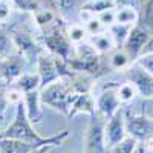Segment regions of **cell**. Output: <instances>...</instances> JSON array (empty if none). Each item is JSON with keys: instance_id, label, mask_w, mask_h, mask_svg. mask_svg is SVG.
Here are the masks:
<instances>
[{"instance_id": "cell-1", "label": "cell", "mask_w": 153, "mask_h": 153, "mask_svg": "<svg viewBox=\"0 0 153 153\" xmlns=\"http://www.w3.org/2000/svg\"><path fill=\"white\" fill-rule=\"evenodd\" d=\"M69 130L65 129L58 132L57 135L52 136H42L35 129L34 124L26 115V109H25L23 100L16 104V113L12 123L6 127V130L0 133V138H12V139H22V141H29L35 143L38 146H61L65 139H68Z\"/></svg>"}, {"instance_id": "cell-2", "label": "cell", "mask_w": 153, "mask_h": 153, "mask_svg": "<svg viewBox=\"0 0 153 153\" xmlns=\"http://www.w3.org/2000/svg\"><path fill=\"white\" fill-rule=\"evenodd\" d=\"M75 97H76V94L72 91L68 78H65V76H61L57 81L40 89L42 104L49 106V107L61 112L65 117H68L69 109L74 103Z\"/></svg>"}, {"instance_id": "cell-3", "label": "cell", "mask_w": 153, "mask_h": 153, "mask_svg": "<svg viewBox=\"0 0 153 153\" xmlns=\"http://www.w3.org/2000/svg\"><path fill=\"white\" fill-rule=\"evenodd\" d=\"M43 45L48 52L63 60H71L75 55V45L66 34V23L61 22L55 28L43 34Z\"/></svg>"}, {"instance_id": "cell-4", "label": "cell", "mask_w": 153, "mask_h": 153, "mask_svg": "<svg viewBox=\"0 0 153 153\" xmlns=\"http://www.w3.org/2000/svg\"><path fill=\"white\" fill-rule=\"evenodd\" d=\"M106 117L98 110L89 117V124L84 133V153H109L106 146Z\"/></svg>"}, {"instance_id": "cell-5", "label": "cell", "mask_w": 153, "mask_h": 153, "mask_svg": "<svg viewBox=\"0 0 153 153\" xmlns=\"http://www.w3.org/2000/svg\"><path fill=\"white\" fill-rule=\"evenodd\" d=\"M124 121L127 135L135 138L136 141H147L153 138V118H150L144 112L133 113L124 109Z\"/></svg>"}, {"instance_id": "cell-6", "label": "cell", "mask_w": 153, "mask_h": 153, "mask_svg": "<svg viewBox=\"0 0 153 153\" xmlns=\"http://www.w3.org/2000/svg\"><path fill=\"white\" fill-rule=\"evenodd\" d=\"M124 80L133 83L136 91L143 100H149L153 97V75L147 72L136 61H132L129 66L123 71Z\"/></svg>"}, {"instance_id": "cell-7", "label": "cell", "mask_w": 153, "mask_h": 153, "mask_svg": "<svg viewBox=\"0 0 153 153\" xmlns=\"http://www.w3.org/2000/svg\"><path fill=\"white\" fill-rule=\"evenodd\" d=\"M11 38H12V45H14V51L17 54H20L25 60H31L34 58L37 63V58L43 52V48L37 43L34 35L28 29H22L16 28L11 31Z\"/></svg>"}, {"instance_id": "cell-8", "label": "cell", "mask_w": 153, "mask_h": 153, "mask_svg": "<svg viewBox=\"0 0 153 153\" xmlns=\"http://www.w3.org/2000/svg\"><path fill=\"white\" fill-rule=\"evenodd\" d=\"M118 84L120 83L106 84L100 91V94L95 97L97 110L100 113H103L106 118L113 117V115L123 107V103H121V100L118 97Z\"/></svg>"}, {"instance_id": "cell-9", "label": "cell", "mask_w": 153, "mask_h": 153, "mask_svg": "<svg viewBox=\"0 0 153 153\" xmlns=\"http://www.w3.org/2000/svg\"><path fill=\"white\" fill-rule=\"evenodd\" d=\"M35 69H37L38 76H40V81H42L40 89H43L45 86L61 78V72L58 68V58L51 52H48L46 49L38 55L37 63H35Z\"/></svg>"}, {"instance_id": "cell-10", "label": "cell", "mask_w": 153, "mask_h": 153, "mask_svg": "<svg viewBox=\"0 0 153 153\" xmlns=\"http://www.w3.org/2000/svg\"><path fill=\"white\" fill-rule=\"evenodd\" d=\"M25 65L26 60L17 52L0 58V83L6 86L12 84L25 72Z\"/></svg>"}, {"instance_id": "cell-11", "label": "cell", "mask_w": 153, "mask_h": 153, "mask_svg": "<svg viewBox=\"0 0 153 153\" xmlns=\"http://www.w3.org/2000/svg\"><path fill=\"white\" fill-rule=\"evenodd\" d=\"M86 0H48L57 16L65 23H78Z\"/></svg>"}, {"instance_id": "cell-12", "label": "cell", "mask_w": 153, "mask_h": 153, "mask_svg": "<svg viewBox=\"0 0 153 153\" xmlns=\"http://www.w3.org/2000/svg\"><path fill=\"white\" fill-rule=\"evenodd\" d=\"M106 146L107 149H110L112 146H115L117 143H120L121 139H124L127 136V130H126V121H124V107H121L113 117L106 120Z\"/></svg>"}, {"instance_id": "cell-13", "label": "cell", "mask_w": 153, "mask_h": 153, "mask_svg": "<svg viewBox=\"0 0 153 153\" xmlns=\"http://www.w3.org/2000/svg\"><path fill=\"white\" fill-rule=\"evenodd\" d=\"M149 37H150V32L147 29H144L141 25L136 23L135 26L132 28L129 37H127V40H126V43L123 45V49L130 55V58L133 61L141 55L143 49H144V46H146V43L149 40Z\"/></svg>"}, {"instance_id": "cell-14", "label": "cell", "mask_w": 153, "mask_h": 153, "mask_svg": "<svg viewBox=\"0 0 153 153\" xmlns=\"http://www.w3.org/2000/svg\"><path fill=\"white\" fill-rule=\"evenodd\" d=\"M95 112H97V101H95V95H92V92L76 94L74 103L69 109L68 118H74L80 113H84L87 117H92Z\"/></svg>"}, {"instance_id": "cell-15", "label": "cell", "mask_w": 153, "mask_h": 153, "mask_svg": "<svg viewBox=\"0 0 153 153\" xmlns=\"http://www.w3.org/2000/svg\"><path fill=\"white\" fill-rule=\"evenodd\" d=\"M23 104L25 109H26V115L28 118L31 120V123L35 124H40L43 121V109L40 107L42 104V100H40V91H34L29 94H25L23 95Z\"/></svg>"}, {"instance_id": "cell-16", "label": "cell", "mask_w": 153, "mask_h": 153, "mask_svg": "<svg viewBox=\"0 0 153 153\" xmlns=\"http://www.w3.org/2000/svg\"><path fill=\"white\" fill-rule=\"evenodd\" d=\"M87 42L92 45V48L97 51L100 55H107V54L112 52L115 48H118L109 29L100 32V34H95V35H89Z\"/></svg>"}, {"instance_id": "cell-17", "label": "cell", "mask_w": 153, "mask_h": 153, "mask_svg": "<svg viewBox=\"0 0 153 153\" xmlns=\"http://www.w3.org/2000/svg\"><path fill=\"white\" fill-rule=\"evenodd\" d=\"M12 87L17 89L19 92L25 94H29L34 91H40L42 87V81H40V76H38L37 71L35 72H23L19 78L12 83Z\"/></svg>"}, {"instance_id": "cell-18", "label": "cell", "mask_w": 153, "mask_h": 153, "mask_svg": "<svg viewBox=\"0 0 153 153\" xmlns=\"http://www.w3.org/2000/svg\"><path fill=\"white\" fill-rule=\"evenodd\" d=\"M38 147H43V146H38L29 141H22V139L0 138V150H2V153H31Z\"/></svg>"}, {"instance_id": "cell-19", "label": "cell", "mask_w": 153, "mask_h": 153, "mask_svg": "<svg viewBox=\"0 0 153 153\" xmlns=\"http://www.w3.org/2000/svg\"><path fill=\"white\" fill-rule=\"evenodd\" d=\"M106 58H107V63H109V68L112 71H124L133 61L130 58V55L127 54L123 48H115L110 54L106 55Z\"/></svg>"}, {"instance_id": "cell-20", "label": "cell", "mask_w": 153, "mask_h": 153, "mask_svg": "<svg viewBox=\"0 0 153 153\" xmlns=\"http://www.w3.org/2000/svg\"><path fill=\"white\" fill-rule=\"evenodd\" d=\"M138 11H139L138 25H141L144 29L153 34V0H139Z\"/></svg>"}, {"instance_id": "cell-21", "label": "cell", "mask_w": 153, "mask_h": 153, "mask_svg": "<svg viewBox=\"0 0 153 153\" xmlns=\"http://www.w3.org/2000/svg\"><path fill=\"white\" fill-rule=\"evenodd\" d=\"M115 14H117V23H123V25H135L139 20V11L135 6H117L115 8Z\"/></svg>"}, {"instance_id": "cell-22", "label": "cell", "mask_w": 153, "mask_h": 153, "mask_svg": "<svg viewBox=\"0 0 153 153\" xmlns=\"http://www.w3.org/2000/svg\"><path fill=\"white\" fill-rule=\"evenodd\" d=\"M66 34L69 37V40L74 45H80L83 42H87L89 34L84 28L83 23H66Z\"/></svg>"}, {"instance_id": "cell-23", "label": "cell", "mask_w": 153, "mask_h": 153, "mask_svg": "<svg viewBox=\"0 0 153 153\" xmlns=\"http://www.w3.org/2000/svg\"><path fill=\"white\" fill-rule=\"evenodd\" d=\"M115 8H117V0H86L83 6V9L89 11L94 16L107 9H115Z\"/></svg>"}, {"instance_id": "cell-24", "label": "cell", "mask_w": 153, "mask_h": 153, "mask_svg": "<svg viewBox=\"0 0 153 153\" xmlns=\"http://www.w3.org/2000/svg\"><path fill=\"white\" fill-rule=\"evenodd\" d=\"M132 28H133L132 25H123V23H113L109 28V31H110V34H112L113 40H115V43H117L118 48H123V45L126 43Z\"/></svg>"}, {"instance_id": "cell-25", "label": "cell", "mask_w": 153, "mask_h": 153, "mask_svg": "<svg viewBox=\"0 0 153 153\" xmlns=\"http://www.w3.org/2000/svg\"><path fill=\"white\" fill-rule=\"evenodd\" d=\"M118 97H120L121 103H123V106H124V104L132 103L136 97H139V94H138V91H136V87L133 86V83H130V81L126 80L124 83H120V84H118Z\"/></svg>"}, {"instance_id": "cell-26", "label": "cell", "mask_w": 153, "mask_h": 153, "mask_svg": "<svg viewBox=\"0 0 153 153\" xmlns=\"http://www.w3.org/2000/svg\"><path fill=\"white\" fill-rule=\"evenodd\" d=\"M138 141L135 138H132L130 135H127L124 139H121L120 143H117L115 146H112L109 149V153H132L136 147Z\"/></svg>"}, {"instance_id": "cell-27", "label": "cell", "mask_w": 153, "mask_h": 153, "mask_svg": "<svg viewBox=\"0 0 153 153\" xmlns=\"http://www.w3.org/2000/svg\"><path fill=\"white\" fill-rule=\"evenodd\" d=\"M83 25H84V28H86V31H87L89 35H95V34H100V32H103V31L107 29L104 25L100 22V19H98L97 16H94V14L89 16V17L83 22Z\"/></svg>"}, {"instance_id": "cell-28", "label": "cell", "mask_w": 153, "mask_h": 153, "mask_svg": "<svg viewBox=\"0 0 153 153\" xmlns=\"http://www.w3.org/2000/svg\"><path fill=\"white\" fill-rule=\"evenodd\" d=\"M9 98H8V89H6V84H2L0 83V127H2V123L5 120V113H6V109L9 106Z\"/></svg>"}, {"instance_id": "cell-29", "label": "cell", "mask_w": 153, "mask_h": 153, "mask_svg": "<svg viewBox=\"0 0 153 153\" xmlns=\"http://www.w3.org/2000/svg\"><path fill=\"white\" fill-rule=\"evenodd\" d=\"M97 17L100 19V22L104 25V26L109 29L113 23H117V14H115V9H107V11H103L97 14Z\"/></svg>"}, {"instance_id": "cell-30", "label": "cell", "mask_w": 153, "mask_h": 153, "mask_svg": "<svg viewBox=\"0 0 153 153\" xmlns=\"http://www.w3.org/2000/svg\"><path fill=\"white\" fill-rule=\"evenodd\" d=\"M12 12V2L11 0H0V25L9 20Z\"/></svg>"}, {"instance_id": "cell-31", "label": "cell", "mask_w": 153, "mask_h": 153, "mask_svg": "<svg viewBox=\"0 0 153 153\" xmlns=\"http://www.w3.org/2000/svg\"><path fill=\"white\" fill-rule=\"evenodd\" d=\"M139 66H143L147 72H150L153 75V52L150 54H143V55H139L136 60H135Z\"/></svg>"}, {"instance_id": "cell-32", "label": "cell", "mask_w": 153, "mask_h": 153, "mask_svg": "<svg viewBox=\"0 0 153 153\" xmlns=\"http://www.w3.org/2000/svg\"><path fill=\"white\" fill-rule=\"evenodd\" d=\"M132 153H153V146H152V138L147 141H138L135 150Z\"/></svg>"}, {"instance_id": "cell-33", "label": "cell", "mask_w": 153, "mask_h": 153, "mask_svg": "<svg viewBox=\"0 0 153 153\" xmlns=\"http://www.w3.org/2000/svg\"><path fill=\"white\" fill-rule=\"evenodd\" d=\"M143 112L149 115L150 118H153V97L149 100H143Z\"/></svg>"}, {"instance_id": "cell-34", "label": "cell", "mask_w": 153, "mask_h": 153, "mask_svg": "<svg viewBox=\"0 0 153 153\" xmlns=\"http://www.w3.org/2000/svg\"><path fill=\"white\" fill-rule=\"evenodd\" d=\"M150 52H153V34H150V37H149V40H147L144 49H143L141 55H143V54H150Z\"/></svg>"}, {"instance_id": "cell-35", "label": "cell", "mask_w": 153, "mask_h": 153, "mask_svg": "<svg viewBox=\"0 0 153 153\" xmlns=\"http://www.w3.org/2000/svg\"><path fill=\"white\" fill-rule=\"evenodd\" d=\"M124 5H129V6L138 8L139 0H117V6H124Z\"/></svg>"}, {"instance_id": "cell-36", "label": "cell", "mask_w": 153, "mask_h": 153, "mask_svg": "<svg viewBox=\"0 0 153 153\" xmlns=\"http://www.w3.org/2000/svg\"><path fill=\"white\" fill-rule=\"evenodd\" d=\"M55 146H43V147H38L35 150H32L31 153H49L51 150H52Z\"/></svg>"}, {"instance_id": "cell-37", "label": "cell", "mask_w": 153, "mask_h": 153, "mask_svg": "<svg viewBox=\"0 0 153 153\" xmlns=\"http://www.w3.org/2000/svg\"><path fill=\"white\" fill-rule=\"evenodd\" d=\"M152 146H153V138H152Z\"/></svg>"}, {"instance_id": "cell-38", "label": "cell", "mask_w": 153, "mask_h": 153, "mask_svg": "<svg viewBox=\"0 0 153 153\" xmlns=\"http://www.w3.org/2000/svg\"><path fill=\"white\" fill-rule=\"evenodd\" d=\"M0 153H2V150H0Z\"/></svg>"}]
</instances>
